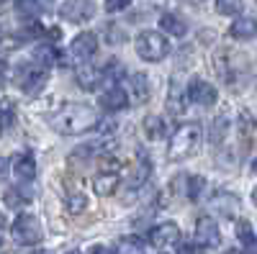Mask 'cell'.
Masks as SVG:
<instances>
[{"mask_svg":"<svg viewBox=\"0 0 257 254\" xmlns=\"http://www.w3.org/2000/svg\"><path fill=\"white\" fill-rule=\"evenodd\" d=\"M98 123H100V118H98L95 108H90L85 103H70L52 118V129L64 136H80Z\"/></svg>","mask_w":257,"mask_h":254,"instance_id":"1","label":"cell"},{"mask_svg":"<svg viewBox=\"0 0 257 254\" xmlns=\"http://www.w3.org/2000/svg\"><path fill=\"white\" fill-rule=\"evenodd\" d=\"M201 123H183L178 126V129L173 131V139H170V149H167V157L173 159V162H183L188 159L190 154H196L198 149V144H201Z\"/></svg>","mask_w":257,"mask_h":254,"instance_id":"2","label":"cell"},{"mask_svg":"<svg viewBox=\"0 0 257 254\" xmlns=\"http://www.w3.org/2000/svg\"><path fill=\"white\" fill-rule=\"evenodd\" d=\"M134 47H137V54L144 59V62H160L167 57L170 52V44H167V39L157 31H142L134 41Z\"/></svg>","mask_w":257,"mask_h":254,"instance_id":"3","label":"cell"},{"mask_svg":"<svg viewBox=\"0 0 257 254\" xmlns=\"http://www.w3.org/2000/svg\"><path fill=\"white\" fill-rule=\"evenodd\" d=\"M11 236L16 239V244L21 246H36L44 236V231H41V223L36 216L31 213H21L13 223H11Z\"/></svg>","mask_w":257,"mask_h":254,"instance_id":"4","label":"cell"},{"mask_svg":"<svg viewBox=\"0 0 257 254\" xmlns=\"http://www.w3.org/2000/svg\"><path fill=\"white\" fill-rule=\"evenodd\" d=\"M47 72L49 70L41 67L39 62H26V65H21L16 70V82L24 93H36V90H41V85H44Z\"/></svg>","mask_w":257,"mask_h":254,"instance_id":"5","label":"cell"},{"mask_svg":"<svg viewBox=\"0 0 257 254\" xmlns=\"http://www.w3.org/2000/svg\"><path fill=\"white\" fill-rule=\"evenodd\" d=\"M193 244L198 249H213L221 244V231L211 216H201L196 221V231H193Z\"/></svg>","mask_w":257,"mask_h":254,"instance_id":"6","label":"cell"},{"mask_svg":"<svg viewBox=\"0 0 257 254\" xmlns=\"http://www.w3.org/2000/svg\"><path fill=\"white\" fill-rule=\"evenodd\" d=\"M98 52V36L90 34V31H82L72 39V44H70V57L72 62L80 67V65H88L90 57Z\"/></svg>","mask_w":257,"mask_h":254,"instance_id":"7","label":"cell"},{"mask_svg":"<svg viewBox=\"0 0 257 254\" xmlns=\"http://www.w3.org/2000/svg\"><path fill=\"white\" fill-rule=\"evenodd\" d=\"M59 16L70 24H85L95 16V6L90 0H64L59 6Z\"/></svg>","mask_w":257,"mask_h":254,"instance_id":"8","label":"cell"},{"mask_svg":"<svg viewBox=\"0 0 257 254\" xmlns=\"http://www.w3.org/2000/svg\"><path fill=\"white\" fill-rule=\"evenodd\" d=\"M11 175L18 185H26V182H34L36 177V159L31 152H21L13 157L11 162Z\"/></svg>","mask_w":257,"mask_h":254,"instance_id":"9","label":"cell"},{"mask_svg":"<svg viewBox=\"0 0 257 254\" xmlns=\"http://www.w3.org/2000/svg\"><path fill=\"white\" fill-rule=\"evenodd\" d=\"M188 100H193L196 105H203V108H208V105H213L219 100V93L216 88H213L211 82L206 80H190L188 82Z\"/></svg>","mask_w":257,"mask_h":254,"instance_id":"10","label":"cell"},{"mask_svg":"<svg viewBox=\"0 0 257 254\" xmlns=\"http://www.w3.org/2000/svg\"><path fill=\"white\" fill-rule=\"evenodd\" d=\"M149 241H152V246H160V249L178 244V241H180V228H178V223L167 221V223L155 226L152 231H149Z\"/></svg>","mask_w":257,"mask_h":254,"instance_id":"11","label":"cell"},{"mask_svg":"<svg viewBox=\"0 0 257 254\" xmlns=\"http://www.w3.org/2000/svg\"><path fill=\"white\" fill-rule=\"evenodd\" d=\"M149 95H152V85H149V77L144 72H134L132 77H128V98H132V103L142 105L149 100Z\"/></svg>","mask_w":257,"mask_h":254,"instance_id":"12","label":"cell"},{"mask_svg":"<svg viewBox=\"0 0 257 254\" xmlns=\"http://www.w3.org/2000/svg\"><path fill=\"white\" fill-rule=\"evenodd\" d=\"M105 111H111V113H116V111H123L126 105H128V93L123 90V88H118V85H113V88H108L103 95H100V100H98Z\"/></svg>","mask_w":257,"mask_h":254,"instance_id":"13","label":"cell"},{"mask_svg":"<svg viewBox=\"0 0 257 254\" xmlns=\"http://www.w3.org/2000/svg\"><path fill=\"white\" fill-rule=\"evenodd\" d=\"M75 77H77V85L82 90H95L98 85H103V70H98L93 65H80Z\"/></svg>","mask_w":257,"mask_h":254,"instance_id":"14","label":"cell"},{"mask_svg":"<svg viewBox=\"0 0 257 254\" xmlns=\"http://www.w3.org/2000/svg\"><path fill=\"white\" fill-rule=\"evenodd\" d=\"M93 187H95L98 195H111L113 190L118 187V172H116V169H103V172L95 175Z\"/></svg>","mask_w":257,"mask_h":254,"instance_id":"15","label":"cell"},{"mask_svg":"<svg viewBox=\"0 0 257 254\" xmlns=\"http://www.w3.org/2000/svg\"><path fill=\"white\" fill-rule=\"evenodd\" d=\"M160 26H162L165 34L175 36V39H180V36L188 34V24H185L180 16H175V13H165V16L160 18Z\"/></svg>","mask_w":257,"mask_h":254,"instance_id":"16","label":"cell"},{"mask_svg":"<svg viewBox=\"0 0 257 254\" xmlns=\"http://www.w3.org/2000/svg\"><path fill=\"white\" fill-rule=\"evenodd\" d=\"M149 175H152V159L147 157V152H139V164H137V169H134V177L128 180V187H132V190L142 187Z\"/></svg>","mask_w":257,"mask_h":254,"instance_id":"17","label":"cell"},{"mask_svg":"<svg viewBox=\"0 0 257 254\" xmlns=\"http://www.w3.org/2000/svg\"><path fill=\"white\" fill-rule=\"evenodd\" d=\"M113 251H116V254H144V251H147V244H144V239L128 234V236H121V239L116 241Z\"/></svg>","mask_w":257,"mask_h":254,"instance_id":"18","label":"cell"},{"mask_svg":"<svg viewBox=\"0 0 257 254\" xmlns=\"http://www.w3.org/2000/svg\"><path fill=\"white\" fill-rule=\"evenodd\" d=\"M211 208H216L224 216H234V210L239 208V198L231 195V193H216L211 198Z\"/></svg>","mask_w":257,"mask_h":254,"instance_id":"19","label":"cell"},{"mask_svg":"<svg viewBox=\"0 0 257 254\" xmlns=\"http://www.w3.org/2000/svg\"><path fill=\"white\" fill-rule=\"evenodd\" d=\"M229 34L234 39H252V36H257V18H237L231 24Z\"/></svg>","mask_w":257,"mask_h":254,"instance_id":"20","label":"cell"},{"mask_svg":"<svg viewBox=\"0 0 257 254\" xmlns=\"http://www.w3.org/2000/svg\"><path fill=\"white\" fill-rule=\"evenodd\" d=\"M142 126H144V136L152 139V141H157V139H162L167 134V123H165L162 116H147Z\"/></svg>","mask_w":257,"mask_h":254,"instance_id":"21","label":"cell"},{"mask_svg":"<svg viewBox=\"0 0 257 254\" xmlns=\"http://www.w3.org/2000/svg\"><path fill=\"white\" fill-rule=\"evenodd\" d=\"M57 59H59V52L54 47H49V44H41V47L34 49V62H39V65L47 67V70L52 65H57Z\"/></svg>","mask_w":257,"mask_h":254,"instance_id":"22","label":"cell"},{"mask_svg":"<svg viewBox=\"0 0 257 254\" xmlns=\"http://www.w3.org/2000/svg\"><path fill=\"white\" fill-rule=\"evenodd\" d=\"M3 200H6L8 208H24V205L31 200V195L26 193L24 187H8L6 195H3Z\"/></svg>","mask_w":257,"mask_h":254,"instance_id":"23","label":"cell"},{"mask_svg":"<svg viewBox=\"0 0 257 254\" xmlns=\"http://www.w3.org/2000/svg\"><path fill=\"white\" fill-rule=\"evenodd\" d=\"M16 11L24 16V18L36 21V18L41 16V11H44V6H41L39 0H16Z\"/></svg>","mask_w":257,"mask_h":254,"instance_id":"24","label":"cell"},{"mask_svg":"<svg viewBox=\"0 0 257 254\" xmlns=\"http://www.w3.org/2000/svg\"><path fill=\"white\" fill-rule=\"evenodd\" d=\"M231 131V126H229V118L226 116H219L216 121H213V126H211V144H221L224 139H226V134Z\"/></svg>","mask_w":257,"mask_h":254,"instance_id":"25","label":"cell"},{"mask_svg":"<svg viewBox=\"0 0 257 254\" xmlns=\"http://www.w3.org/2000/svg\"><path fill=\"white\" fill-rule=\"evenodd\" d=\"M167 111L173 113V116H183V113H185V100H183V95H180V88H178V85H173V88H170Z\"/></svg>","mask_w":257,"mask_h":254,"instance_id":"26","label":"cell"},{"mask_svg":"<svg viewBox=\"0 0 257 254\" xmlns=\"http://www.w3.org/2000/svg\"><path fill=\"white\" fill-rule=\"evenodd\" d=\"M123 75V67H121V62L111 59L108 65L103 67V82L108 85V88H113V85H118V77Z\"/></svg>","mask_w":257,"mask_h":254,"instance_id":"27","label":"cell"},{"mask_svg":"<svg viewBox=\"0 0 257 254\" xmlns=\"http://www.w3.org/2000/svg\"><path fill=\"white\" fill-rule=\"evenodd\" d=\"M237 239L242 241V246L257 244V236H254V231H252L249 221H239V223H237Z\"/></svg>","mask_w":257,"mask_h":254,"instance_id":"28","label":"cell"},{"mask_svg":"<svg viewBox=\"0 0 257 254\" xmlns=\"http://www.w3.org/2000/svg\"><path fill=\"white\" fill-rule=\"evenodd\" d=\"M244 8L242 0H216V11L221 16H239Z\"/></svg>","mask_w":257,"mask_h":254,"instance_id":"29","label":"cell"},{"mask_svg":"<svg viewBox=\"0 0 257 254\" xmlns=\"http://www.w3.org/2000/svg\"><path fill=\"white\" fill-rule=\"evenodd\" d=\"M185 182H188V190H185V195H188L190 200H198V198H201V190H203V185H206V180L196 175V177H188Z\"/></svg>","mask_w":257,"mask_h":254,"instance_id":"30","label":"cell"},{"mask_svg":"<svg viewBox=\"0 0 257 254\" xmlns=\"http://www.w3.org/2000/svg\"><path fill=\"white\" fill-rule=\"evenodd\" d=\"M13 108H11V105H3V108H0V136H3L8 129H11V126H13Z\"/></svg>","mask_w":257,"mask_h":254,"instance_id":"31","label":"cell"},{"mask_svg":"<svg viewBox=\"0 0 257 254\" xmlns=\"http://www.w3.org/2000/svg\"><path fill=\"white\" fill-rule=\"evenodd\" d=\"M134 0H105V11L108 13H118V11H123V8H128Z\"/></svg>","mask_w":257,"mask_h":254,"instance_id":"32","label":"cell"},{"mask_svg":"<svg viewBox=\"0 0 257 254\" xmlns=\"http://www.w3.org/2000/svg\"><path fill=\"white\" fill-rule=\"evenodd\" d=\"M82 208H85V195H75L72 200H67V210H72V213H80Z\"/></svg>","mask_w":257,"mask_h":254,"instance_id":"33","label":"cell"},{"mask_svg":"<svg viewBox=\"0 0 257 254\" xmlns=\"http://www.w3.org/2000/svg\"><path fill=\"white\" fill-rule=\"evenodd\" d=\"M178 254H198V246H196V244H183V246L178 249Z\"/></svg>","mask_w":257,"mask_h":254,"instance_id":"34","label":"cell"},{"mask_svg":"<svg viewBox=\"0 0 257 254\" xmlns=\"http://www.w3.org/2000/svg\"><path fill=\"white\" fill-rule=\"evenodd\" d=\"M8 167H11V164H8V159H6V157H0V180H3V177L8 175Z\"/></svg>","mask_w":257,"mask_h":254,"instance_id":"35","label":"cell"},{"mask_svg":"<svg viewBox=\"0 0 257 254\" xmlns=\"http://www.w3.org/2000/svg\"><path fill=\"white\" fill-rule=\"evenodd\" d=\"M6 70H8V65H6V62H0V85L6 82Z\"/></svg>","mask_w":257,"mask_h":254,"instance_id":"36","label":"cell"},{"mask_svg":"<svg viewBox=\"0 0 257 254\" xmlns=\"http://www.w3.org/2000/svg\"><path fill=\"white\" fill-rule=\"evenodd\" d=\"M252 200H254V205H257V187H254V193H252Z\"/></svg>","mask_w":257,"mask_h":254,"instance_id":"37","label":"cell"},{"mask_svg":"<svg viewBox=\"0 0 257 254\" xmlns=\"http://www.w3.org/2000/svg\"><path fill=\"white\" fill-rule=\"evenodd\" d=\"M252 169H254V175H257V157H254V164H252Z\"/></svg>","mask_w":257,"mask_h":254,"instance_id":"38","label":"cell"},{"mask_svg":"<svg viewBox=\"0 0 257 254\" xmlns=\"http://www.w3.org/2000/svg\"><path fill=\"white\" fill-rule=\"evenodd\" d=\"M0 246H3V236H0Z\"/></svg>","mask_w":257,"mask_h":254,"instance_id":"39","label":"cell"},{"mask_svg":"<svg viewBox=\"0 0 257 254\" xmlns=\"http://www.w3.org/2000/svg\"><path fill=\"white\" fill-rule=\"evenodd\" d=\"M70 254H77V251H70Z\"/></svg>","mask_w":257,"mask_h":254,"instance_id":"40","label":"cell"}]
</instances>
